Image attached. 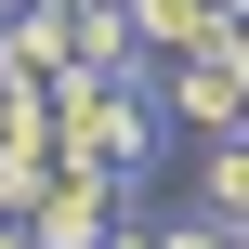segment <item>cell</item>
Here are the masks:
<instances>
[{"label": "cell", "instance_id": "8992f818", "mask_svg": "<svg viewBox=\"0 0 249 249\" xmlns=\"http://www.w3.org/2000/svg\"><path fill=\"white\" fill-rule=\"evenodd\" d=\"M197 210H223V223H249V131H223V144L197 158Z\"/></svg>", "mask_w": 249, "mask_h": 249}, {"label": "cell", "instance_id": "4fadbf2b", "mask_svg": "<svg viewBox=\"0 0 249 249\" xmlns=\"http://www.w3.org/2000/svg\"><path fill=\"white\" fill-rule=\"evenodd\" d=\"M236 249H249V223H236Z\"/></svg>", "mask_w": 249, "mask_h": 249}, {"label": "cell", "instance_id": "52a82bcc", "mask_svg": "<svg viewBox=\"0 0 249 249\" xmlns=\"http://www.w3.org/2000/svg\"><path fill=\"white\" fill-rule=\"evenodd\" d=\"M53 184H66V158H53V144H0V210H13V223H26Z\"/></svg>", "mask_w": 249, "mask_h": 249}, {"label": "cell", "instance_id": "3957f363", "mask_svg": "<svg viewBox=\"0 0 249 249\" xmlns=\"http://www.w3.org/2000/svg\"><path fill=\"white\" fill-rule=\"evenodd\" d=\"M171 118H184L197 144H223V131H249V79L223 66V53H197V66H171Z\"/></svg>", "mask_w": 249, "mask_h": 249}, {"label": "cell", "instance_id": "9c48e42d", "mask_svg": "<svg viewBox=\"0 0 249 249\" xmlns=\"http://www.w3.org/2000/svg\"><path fill=\"white\" fill-rule=\"evenodd\" d=\"M105 249H158V223H131V210H118V223H105Z\"/></svg>", "mask_w": 249, "mask_h": 249}, {"label": "cell", "instance_id": "30bf717a", "mask_svg": "<svg viewBox=\"0 0 249 249\" xmlns=\"http://www.w3.org/2000/svg\"><path fill=\"white\" fill-rule=\"evenodd\" d=\"M0 249H39V236H26V223H13V210H0Z\"/></svg>", "mask_w": 249, "mask_h": 249}, {"label": "cell", "instance_id": "7c38bea8", "mask_svg": "<svg viewBox=\"0 0 249 249\" xmlns=\"http://www.w3.org/2000/svg\"><path fill=\"white\" fill-rule=\"evenodd\" d=\"M223 13H236V26H249V0H223Z\"/></svg>", "mask_w": 249, "mask_h": 249}, {"label": "cell", "instance_id": "6da1fadb", "mask_svg": "<svg viewBox=\"0 0 249 249\" xmlns=\"http://www.w3.org/2000/svg\"><path fill=\"white\" fill-rule=\"evenodd\" d=\"M53 158H66V171H105V184H144V171H158V105H144V79L66 66V79H53Z\"/></svg>", "mask_w": 249, "mask_h": 249}, {"label": "cell", "instance_id": "ba28073f", "mask_svg": "<svg viewBox=\"0 0 249 249\" xmlns=\"http://www.w3.org/2000/svg\"><path fill=\"white\" fill-rule=\"evenodd\" d=\"M158 249H236V223H223V210H184V223H171Z\"/></svg>", "mask_w": 249, "mask_h": 249}, {"label": "cell", "instance_id": "5b68a950", "mask_svg": "<svg viewBox=\"0 0 249 249\" xmlns=\"http://www.w3.org/2000/svg\"><path fill=\"white\" fill-rule=\"evenodd\" d=\"M131 26H144V53H158V66H197V53H223V39H236V13H223V0H131Z\"/></svg>", "mask_w": 249, "mask_h": 249}, {"label": "cell", "instance_id": "7a4b0ae2", "mask_svg": "<svg viewBox=\"0 0 249 249\" xmlns=\"http://www.w3.org/2000/svg\"><path fill=\"white\" fill-rule=\"evenodd\" d=\"M66 66H79V0L0 13V79H66Z\"/></svg>", "mask_w": 249, "mask_h": 249}, {"label": "cell", "instance_id": "277c9868", "mask_svg": "<svg viewBox=\"0 0 249 249\" xmlns=\"http://www.w3.org/2000/svg\"><path fill=\"white\" fill-rule=\"evenodd\" d=\"M105 223H118V184H105V171H66V184L26 210V236H39V249H105Z\"/></svg>", "mask_w": 249, "mask_h": 249}, {"label": "cell", "instance_id": "8fae6325", "mask_svg": "<svg viewBox=\"0 0 249 249\" xmlns=\"http://www.w3.org/2000/svg\"><path fill=\"white\" fill-rule=\"evenodd\" d=\"M223 66H236V79H249V26H236V39H223Z\"/></svg>", "mask_w": 249, "mask_h": 249}]
</instances>
